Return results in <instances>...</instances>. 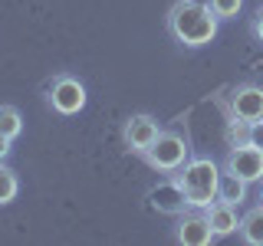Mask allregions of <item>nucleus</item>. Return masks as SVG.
<instances>
[{
	"instance_id": "6",
	"label": "nucleus",
	"mask_w": 263,
	"mask_h": 246,
	"mask_svg": "<svg viewBox=\"0 0 263 246\" xmlns=\"http://www.w3.org/2000/svg\"><path fill=\"white\" fill-rule=\"evenodd\" d=\"M158 118L148 112H138V115H128L125 125H122V141H125V148L132 154H145L148 148H152V141L158 138Z\"/></svg>"
},
{
	"instance_id": "1",
	"label": "nucleus",
	"mask_w": 263,
	"mask_h": 246,
	"mask_svg": "<svg viewBox=\"0 0 263 246\" xmlns=\"http://www.w3.org/2000/svg\"><path fill=\"white\" fill-rule=\"evenodd\" d=\"M164 23H168L171 39L187 49H201V46L214 43L217 27H220L211 4H201V0H178V4H171Z\"/></svg>"
},
{
	"instance_id": "17",
	"label": "nucleus",
	"mask_w": 263,
	"mask_h": 246,
	"mask_svg": "<svg viewBox=\"0 0 263 246\" xmlns=\"http://www.w3.org/2000/svg\"><path fill=\"white\" fill-rule=\"evenodd\" d=\"M250 33H253V39L257 43H263V7L257 13H253V20H250Z\"/></svg>"
},
{
	"instance_id": "16",
	"label": "nucleus",
	"mask_w": 263,
	"mask_h": 246,
	"mask_svg": "<svg viewBox=\"0 0 263 246\" xmlns=\"http://www.w3.org/2000/svg\"><path fill=\"white\" fill-rule=\"evenodd\" d=\"M211 4V10L217 20H234L237 13L243 10V0H208Z\"/></svg>"
},
{
	"instance_id": "11",
	"label": "nucleus",
	"mask_w": 263,
	"mask_h": 246,
	"mask_svg": "<svg viewBox=\"0 0 263 246\" xmlns=\"http://www.w3.org/2000/svg\"><path fill=\"white\" fill-rule=\"evenodd\" d=\"M237 233H240V240L247 246H263V203H257V207H250L243 213Z\"/></svg>"
},
{
	"instance_id": "12",
	"label": "nucleus",
	"mask_w": 263,
	"mask_h": 246,
	"mask_svg": "<svg viewBox=\"0 0 263 246\" xmlns=\"http://www.w3.org/2000/svg\"><path fill=\"white\" fill-rule=\"evenodd\" d=\"M217 197L227 203H240L247 200V180H240L237 174H230V171H220V184H217Z\"/></svg>"
},
{
	"instance_id": "8",
	"label": "nucleus",
	"mask_w": 263,
	"mask_h": 246,
	"mask_svg": "<svg viewBox=\"0 0 263 246\" xmlns=\"http://www.w3.org/2000/svg\"><path fill=\"white\" fill-rule=\"evenodd\" d=\"M227 109L234 118H243V121H257L263 115V89L253 86V82H243V86L230 89L227 95Z\"/></svg>"
},
{
	"instance_id": "2",
	"label": "nucleus",
	"mask_w": 263,
	"mask_h": 246,
	"mask_svg": "<svg viewBox=\"0 0 263 246\" xmlns=\"http://www.w3.org/2000/svg\"><path fill=\"white\" fill-rule=\"evenodd\" d=\"M175 180L187 197V207L204 210V207H211V203L217 200L220 168H217L214 158H208V154H191V158L175 171Z\"/></svg>"
},
{
	"instance_id": "3",
	"label": "nucleus",
	"mask_w": 263,
	"mask_h": 246,
	"mask_svg": "<svg viewBox=\"0 0 263 246\" xmlns=\"http://www.w3.org/2000/svg\"><path fill=\"white\" fill-rule=\"evenodd\" d=\"M142 158H145L148 168L158 171V174H175L181 164L191 158V138L181 128H161L158 138L152 141V148H148Z\"/></svg>"
},
{
	"instance_id": "10",
	"label": "nucleus",
	"mask_w": 263,
	"mask_h": 246,
	"mask_svg": "<svg viewBox=\"0 0 263 246\" xmlns=\"http://www.w3.org/2000/svg\"><path fill=\"white\" fill-rule=\"evenodd\" d=\"M204 213H208V220H211L214 233H217V240H220V236L237 233V227H240V217H237V203H227V200H220V197L211 203V207H204Z\"/></svg>"
},
{
	"instance_id": "7",
	"label": "nucleus",
	"mask_w": 263,
	"mask_h": 246,
	"mask_svg": "<svg viewBox=\"0 0 263 246\" xmlns=\"http://www.w3.org/2000/svg\"><path fill=\"white\" fill-rule=\"evenodd\" d=\"M224 171L237 174L240 180H247V184L263 180V148H257V145H234L227 151Z\"/></svg>"
},
{
	"instance_id": "20",
	"label": "nucleus",
	"mask_w": 263,
	"mask_h": 246,
	"mask_svg": "<svg viewBox=\"0 0 263 246\" xmlns=\"http://www.w3.org/2000/svg\"><path fill=\"white\" fill-rule=\"evenodd\" d=\"M257 200H260V203H263V180H260V197H257Z\"/></svg>"
},
{
	"instance_id": "9",
	"label": "nucleus",
	"mask_w": 263,
	"mask_h": 246,
	"mask_svg": "<svg viewBox=\"0 0 263 246\" xmlns=\"http://www.w3.org/2000/svg\"><path fill=\"white\" fill-rule=\"evenodd\" d=\"M148 207L155 213H164V217H181V213L187 210V197L184 191L178 187V180H164V184H155L152 191H148Z\"/></svg>"
},
{
	"instance_id": "21",
	"label": "nucleus",
	"mask_w": 263,
	"mask_h": 246,
	"mask_svg": "<svg viewBox=\"0 0 263 246\" xmlns=\"http://www.w3.org/2000/svg\"><path fill=\"white\" fill-rule=\"evenodd\" d=\"M260 118H263V115H260Z\"/></svg>"
},
{
	"instance_id": "14",
	"label": "nucleus",
	"mask_w": 263,
	"mask_h": 246,
	"mask_svg": "<svg viewBox=\"0 0 263 246\" xmlns=\"http://www.w3.org/2000/svg\"><path fill=\"white\" fill-rule=\"evenodd\" d=\"M0 131H4L10 141H16L23 131V115L16 105H0Z\"/></svg>"
},
{
	"instance_id": "13",
	"label": "nucleus",
	"mask_w": 263,
	"mask_h": 246,
	"mask_svg": "<svg viewBox=\"0 0 263 246\" xmlns=\"http://www.w3.org/2000/svg\"><path fill=\"white\" fill-rule=\"evenodd\" d=\"M16 194H20V177H16V171L10 168V164L0 161V207L13 203Z\"/></svg>"
},
{
	"instance_id": "15",
	"label": "nucleus",
	"mask_w": 263,
	"mask_h": 246,
	"mask_svg": "<svg viewBox=\"0 0 263 246\" xmlns=\"http://www.w3.org/2000/svg\"><path fill=\"white\" fill-rule=\"evenodd\" d=\"M250 125L253 121H243V118H234L230 115V121H227V145L234 148V145H250Z\"/></svg>"
},
{
	"instance_id": "19",
	"label": "nucleus",
	"mask_w": 263,
	"mask_h": 246,
	"mask_svg": "<svg viewBox=\"0 0 263 246\" xmlns=\"http://www.w3.org/2000/svg\"><path fill=\"white\" fill-rule=\"evenodd\" d=\"M10 145H13V141H10V138H7V135H4V131H0V161H4V158H7V154H10V151H13V148H10Z\"/></svg>"
},
{
	"instance_id": "4",
	"label": "nucleus",
	"mask_w": 263,
	"mask_h": 246,
	"mask_svg": "<svg viewBox=\"0 0 263 246\" xmlns=\"http://www.w3.org/2000/svg\"><path fill=\"white\" fill-rule=\"evenodd\" d=\"M46 105L56 115H79L86 109V86L69 72H60L46 86Z\"/></svg>"
},
{
	"instance_id": "18",
	"label": "nucleus",
	"mask_w": 263,
	"mask_h": 246,
	"mask_svg": "<svg viewBox=\"0 0 263 246\" xmlns=\"http://www.w3.org/2000/svg\"><path fill=\"white\" fill-rule=\"evenodd\" d=\"M250 145L263 148V118H257V121L250 125Z\"/></svg>"
},
{
	"instance_id": "5",
	"label": "nucleus",
	"mask_w": 263,
	"mask_h": 246,
	"mask_svg": "<svg viewBox=\"0 0 263 246\" xmlns=\"http://www.w3.org/2000/svg\"><path fill=\"white\" fill-rule=\"evenodd\" d=\"M175 240H178L181 246H211L214 240H217V233H214L208 213L197 210V207H191V213L184 210V213L178 217V223H175Z\"/></svg>"
}]
</instances>
